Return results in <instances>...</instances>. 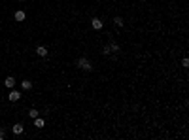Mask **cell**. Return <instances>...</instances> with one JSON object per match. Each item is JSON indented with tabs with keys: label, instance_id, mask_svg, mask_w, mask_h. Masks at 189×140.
Instances as JSON below:
<instances>
[{
	"label": "cell",
	"instance_id": "cell-1",
	"mask_svg": "<svg viewBox=\"0 0 189 140\" xmlns=\"http://www.w3.org/2000/svg\"><path fill=\"white\" fill-rule=\"evenodd\" d=\"M76 66L80 68V70H83V72H91V70H93V64H91V61L87 59V57H80V59L76 61Z\"/></svg>",
	"mask_w": 189,
	"mask_h": 140
},
{
	"label": "cell",
	"instance_id": "cell-2",
	"mask_svg": "<svg viewBox=\"0 0 189 140\" xmlns=\"http://www.w3.org/2000/svg\"><path fill=\"white\" fill-rule=\"evenodd\" d=\"M91 27H93L95 30H100V28L104 27V21L100 17H93V19H91Z\"/></svg>",
	"mask_w": 189,
	"mask_h": 140
},
{
	"label": "cell",
	"instance_id": "cell-3",
	"mask_svg": "<svg viewBox=\"0 0 189 140\" xmlns=\"http://www.w3.org/2000/svg\"><path fill=\"white\" fill-rule=\"evenodd\" d=\"M19 99H21V93H19V91H15V89H9V95H8V100H9V102H17Z\"/></svg>",
	"mask_w": 189,
	"mask_h": 140
},
{
	"label": "cell",
	"instance_id": "cell-4",
	"mask_svg": "<svg viewBox=\"0 0 189 140\" xmlns=\"http://www.w3.org/2000/svg\"><path fill=\"white\" fill-rule=\"evenodd\" d=\"M11 133H14L15 136L23 135V133H25V125H23V123H15V125L11 127Z\"/></svg>",
	"mask_w": 189,
	"mask_h": 140
},
{
	"label": "cell",
	"instance_id": "cell-5",
	"mask_svg": "<svg viewBox=\"0 0 189 140\" xmlns=\"http://www.w3.org/2000/svg\"><path fill=\"white\" fill-rule=\"evenodd\" d=\"M15 83H17V81H15V78H14V76H8V78L4 80V85L8 87V89H14Z\"/></svg>",
	"mask_w": 189,
	"mask_h": 140
},
{
	"label": "cell",
	"instance_id": "cell-6",
	"mask_svg": "<svg viewBox=\"0 0 189 140\" xmlns=\"http://www.w3.org/2000/svg\"><path fill=\"white\" fill-rule=\"evenodd\" d=\"M47 53H49V51H47L45 45H38V47H36V55H38V57H47Z\"/></svg>",
	"mask_w": 189,
	"mask_h": 140
},
{
	"label": "cell",
	"instance_id": "cell-7",
	"mask_svg": "<svg viewBox=\"0 0 189 140\" xmlns=\"http://www.w3.org/2000/svg\"><path fill=\"white\" fill-rule=\"evenodd\" d=\"M14 19L15 21H25V19H27V14H25L23 9H17V11L14 14Z\"/></svg>",
	"mask_w": 189,
	"mask_h": 140
},
{
	"label": "cell",
	"instance_id": "cell-8",
	"mask_svg": "<svg viewBox=\"0 0 189 140\" xmlns=\"http://www.w3.org/2000/svg\"><path fill=\"white\" fill-rule=\"evenodd\" d=\"M110 49H112V55H117L119 53V51H121V47H119V44H117V42H110Z\"/></svg>",
	"mask_w": 189,
	"mask_h": 140
},
{
	"label": "cell",
	"instance_id": "cell-9",
	"mask_svg": "<svg viewBox=\"0 0 189 140\" xmlns=\"http://www.w3.org/2000/svg\"><path fill=\"white\" fill-rule=\"evenodd\" d=\"M21 89H23V91L32 89V81H30V80H23V81H21Z\"/></svg>",
	"mask_w": 189,
	"mask_h": 140
},
{
	"label": "cell",
	"instance_id": "cell-10",
	"mask_svg": "<svg viewBox=\"0 0 189 140\" xmlns=\"http://www.w3.org/2000/svg\"><path fill=\"white\" fill-rule=\"evenodd\" d=\"M44 125H45L44 118H40V116H38V118H34V127H36V129H42Z\"/></svg>",
	"mask_w": 189,
	"mask_h": 140
},
{
	"label": "cell",
	"instance_id": "cell-11",
	"mask_svg": "<svg viewBox=\"0 0 189 140\" xmlns=\"http://www.w3.org/2000/svg\"><path fill=\"white\" fill-rule=\"evenodd\" d=\"M113 25H115V27H123V25H125V21H123V17L115 15V17H113Z\"/></svg>",
	"mask_w": 189,
	"mask_h": 140
},
{
	"label": "cell",
	"instance_id": "cell-12",
	"mask_svg": "<svg viewBox=\"0 0 189 140\" xmlns=\"http://www.w3.org/2000/svg\"><path fill=\"white\" fill-rule=\"evenodd\" d=\"M102 55H106V57H110V55H112V49H110V44L102 45Z\"/></svg>",
	"mask_w": 189,
	"mask_h": 140
},
{
	"label": "cell",
	"instance_id": "cell-13",
	"mask_svg": "<svg viewBox=\"0 0 189 140\" xmlns=\"http://www.w3.org/2000/svg\"><path fill=\"white\" fill-rule=\"evenodd\" d=\"M38 116H40V112H38L36 108H30V110H28V118L34 119V118H38Z\"/></svg>",
	"mask_w": 189,
	"mask_h": 140
},
{
	"label": "cell",
	"instance_id": "cell-14",
	"mask_svg": "<svg viewBox=\"0 0 189 140\" xmlns=\"http://www.w3.org/2000/svg\"><path fill=\"white\" fill-rule=\"evenodd\" d=\"M4 138H6V129L0 127V140H4Z\"/></svg>",
	"mask_w": 189,
	"mask_h": 140
},
{
	"label": "cell",
	"instance_id": "cell-15",
	"mask_svg": "<svg viewBox=\"0 0 189 140\" xmlns=\"http://www.w3.org/2000/svg\"><path fill=\"white\" fill-rule=\"evenodd\" d=\"M182 66L187 68V66H189V59H185V57H184V59H182Z\"/></svg>",
	"mask_w": 189,
	"mask_h": 140
},
{
	"label": "cell",
	"instance_id": "cell-16",
	"mask_svg": "<svg viewBox=\"0 0 189 140\" xmlns=\"http://www.w3.org/2000/svg\"><path fill=\"white\" fill-rule=\"evenodd\" d=\"M17 2H25V0H17Z\"/></svg>",
	"mask_w": 189,
	"mask_h": 140
}]
</instances>
